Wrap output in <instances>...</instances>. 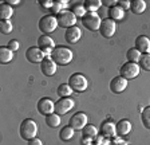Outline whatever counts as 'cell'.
I'll return each mask as SVG.
<instances>
[{"label":"cell","instance_id":"obj_41","mask_svg":"<svg viewBox=\"0 0 150 145\" xmlns=\"http://www.w3.org/2000/svg\"><path fill=\"white\" fill-rule=\"evenodd\" d=\"M117 145H127V142L126 141H119V142H117Z\"/></svg>","mask_w":150,"mask_h":145},{"label":"cell","instance_id":"obj_6","mask_svg":"<svg viewBox=\"0 0 150 145\" xmlns=\"http://www.w3.org/2000/svg\"><path fill=\"white\" fill-rule=\"evenodd\" d=\"M139 71H141V67H139V65L138 63H134V62H126L125 65H122V67H121V74L119 75L121 77H123L125 79H134V78H137L138 77V74H139Z\"/></svg>","mask_w":150,"mask_h":145},{"label":"cell","instance_id":"obj_10","mask_svg":"<svg viewBox=\"0 0 150 145\" xmlns=\"http://www.w3.org/2000/svg\"><path fill=\"white\" fill-rule=\"evenodd\" d=\"M75 105V101L72 98L67 97V98H60L55 102V113L59 114V116H63V114L69 113Z\"/></svg>","mask_w":150,"mask_h":145},{"label":"cell","instance_id":"obj_13","mask_svg":"<svg viewBox=\"0 0 150 145\" xmlns=\"http://www.w3.org/2000/svg\"><path fill=\"white\" fill-rule=\"evenodd\" d=\"M99 134L103 139L107 140L114 139V137H117V125L111 121H105V122H102V125L99 128Z\"/></svg>","mask_w":150,"mask_h":145},{"label":"cell","instance_id":"obj_39","mask_svg":"<svg viewBox=\"0 0 150 145\" xmlns=\"http://www.w3.org/2000/svg\"><path fill=\"white\" fill-rule=\"evenodd\" d=\"M7 4H9V6H16V4L20 3V0H8V1H6Z\"/></svg>","mask_w":150,"mask_h":145},{"label":"cell","instance_id":"obj_4","mask_svg":"<svg viewBox=\"0 0 150 145\" xmlns=\"http://www.w3.org/2000/svg\"><path fill=\"white\" fill-rule=\"evenodd\" d=\"M69 85L71 86V89L74 92H78V93H83L87 90L88 87V82H87V78L81 74V72H74L71 77L69 78Z\"/></svg>","mask_w":150,"mask_h":145},{"label":"cell","instance_id":"obj_17","mask_svg":"<svg viewBox=\"0 0 150 145\" xmlns=\"http://www.w3.org/2000/svg\"><path fill=\"white\" fill-rule=\"evenodd\" d=\"M135 48L141 54H150V39L146 35H139L135 39Z\"/></svg>","mask_w":150,"mask_h":145},{"label":"cell","instance_id":"obj_27","mask_svg":"<svg viewBox=\"0 0 150 145\" xmlns=\"http://www.w3.org/2000/svg\"><path fill=\"white\" fill-rule=\"evenodd\" d=\"M56 93H58V95H59L60 98H67L74 93V90L71 89V86H70L69 83H60V85L58 86Z\"/></svg>","mask_w":150,"mask_h":145},{"label":"cell","instance_id":"obj_3","mask_svg":"<svg viewBox=\"0 0 150 145\" xmlns=\"http://www.w3.org/2000/svg\"><path fill=\"white\" fill-rule=\"evenodd\" d=\"M59 27L58 24V19L54 15H44L39 20V30L43 32V35H48L54 32L56 28Z\"/></svg>","mask_w":150,"mask_h":145},{"label":"cell","instance_id":"obj_16","mask_svg":"<svg viewBox=\"0 0 150 145\" xmlns=\"http://www.w3.org/2000/svg\"><path fill=\"white\" fill-rule=\"evenodd\" d=\"M98 129L94 125L88 124L87 126H84L82 130V144L84 142H91V140H95L98 137Z\"/></svg>","mask_w":150,"mask_h":145},{"label":"cell","instance_id":"obj_26","mask_svg":"<svg viewBox=\"0 0 150 145\" xmlns=\"http://www.w3.org/2000/svg\"><path fill=\"white\" fill-rule=\"evenodd\" d=\"M83 6L87 12H97L102 7V1L100 0H86L83 3Z\"/></svg>","mask_w":150,"mask_h":145},{"label":"cell","instance_id":"obj_29","mask_svg":"<svg viewBox=\"0 0 150 145\" xmlns=\"http://www.w3.org/2000/svg\"><path fill=\"white\" fill-rule=\"evenodd\" d=\"M141 55L142 54L137 50V48H130V50L126 53V57H127L129 62H134V63H138L141 59Z\"/></svg>","mask_w":150,"mask_h":145},{"label":"cell","instance_id":"obj_11","mask_svg":"<svg viewBox=\"0 0 150 145\" xmlns=\"http://www.w3.org/2000/svg\"><path fill=\"white\" fill-rule=\"evenodd\" d=\"M38 112L43 116H50V114L55 113V102L48 97L40 98L38 102Z\"/></svg>","mask_w":150,"mask_h":145},{"label":"cell","instance_id":"obj_31","mask_svg":"<svg viewBox=\"0 0 150 145\" xmlns=\"http://www.w3.org/2000/svg\"><path fill=\"white\" fill-rule=\"evenodd\" d=\"M141 120H142V124H144L145 128L150 129V106L145 107L142 113H141Z\"/></svg>","mask_w":150,"mask_h":145},{"label":"cell","instance_id":"obj_36","mask_svg":"<svg viewBox=\"0 0 150 145\" xmlns=\"http://www.w3.org/2000/svg\"><path fill=\"white\" fill-rule=\"evenodd\" d=\"M130 4H131V1H127V0H119V1H117V6H119L123 11L129 10V8H130Z\"/></svg>","mask_w":150,"mask_h":145},{"label":"cell","instance_id":"obj_40","mask_svg":"<svg viewBox=\"0 0 150 145\" xmlns=\"http://www.w3.org/2000/svg\"><path fill=\"white\" fill-rule=\"evenodd\" d=\"M100 145H115V144H114V141H111V140L105 139V140H103V142H102Z\"/></svg>","mask_w":150,"mask_h":145},{"label":"cell","instance_id":"obj_2","mask_svg":"<svg viewBox=\"0 0 150 145\" xmlns=\"http://www.w3.org/2000/svg\"><path fill=\"white\" fill-rule=\"evenodd\" d=\"M19 132H20V137H22L23 140L30 141V140H32V139L36 137L38 124L35 122L32 118H25V120H23L22 124H20V129H19Z\"/></svg>","mask_w":150,"mask_h":145},{"label":"cell","instance_id":"obj_30","mask_svg":"<svg viewBox=\"0 0 150 145\" xmlns=\"http://www.w3.org/2000/svg\"><path fill=\"white\" fill-rule=\"evenodd\" d=\"M138 65H139V67L142 70H145V71H150V54H142Z\"/></svg>","mask_w":150,"mask_h":145},{"label":"cell","instance_id":"obj_38","mask_svg":"<svg viewBox=\"0 0 150 145\" xmlns=\"http://www.w3.org/2000/svg\"><path fill=\"white\" fill-rule=\"evenodd\" d=\"M28 145H43V142H42V140H39L38 137H35V139H32V140L28 141Z\"/></svg>","mask_w":150,"mask_h":145},{"label":"cell","instance_id":"obj_34","mask_svg":"<svg viewBox=\"0 0 150 145\" xmlns=\"http://www.w3.org/2000/svg\"><path fill=\"white\" fill-rule=\"evenodd\" d=\"M12 23L9 22V20H1V23H0V31H1V34L7 35L9 34V32H12Z\"/></svg>","mask_w":150,"mask_h":145},{"label":"cell","instance_id":"obj_42","mask_svg":"<svg viewBox=\"0 0 150 145\" xmlns=\"http://www.w3.org/2000/svg\"><path fill=\"white\" fill-rule=\"evenodd\" d=\"M83 145H95V144H93V142H84Z\"/></svg>","mask_w":150,"mask_h":145},{"label":"cell","instance_id":"obj_14","mask_svg":"<svg viewBox=\"0 0 150 145\" xmlns=\"http://www.w3.org/2000/svg\"><path fill=\"white\" fill-rule=\"evenodd\" d=\"M126 87H127V79H125L121 75L114 77V78L111 79V82H110V90H111L114 94H121V93H123Z\"/></svg>","mask_w":150,"mask_h":145},{"label":"cell","instance_id":"obj_20","mask_svg":"<svg viewBox=\"0 0 150 145\" xmlns=\"http://www.w3.org/2000/svg\"><path fill=\"white\" fill-rule=\"evenodd\" d=\"M130 130H131V122L129 120H121L117 124V136H119V137L129 134Z\"/></svg>","mask_w":150,"mask_h":145},{"label":"cell","instance_id":"obj_21","mask_svg":"<svg viewBox=\"0 0 150 145\" xmlns=\"http://www.w3.org/2000/svg\"><path fill=\"white\" fill-rule=\"evenodd\" d=\"M123 16H125V11L122 10L119 6H111L109 8V18L112 19L114 22H117V20H122L123 19Z\"/></svg>","mask_w":150,"mask_h":145},{"label":"cell","instance_id":"obj_19","mask_svg":"<svg viewBox=\"0 0 150 145\" xmlns=\"http://www.w3.org/2000/svg\"><path fill=\"white\" fill-rule=\"evenodd\" d=\"M38 47L40 50H47V48L54 50L55 48V42L48 35H42L40 38H38Z\"/></svg>","mask_w":150,"mask_h":145},{"label":"cell","instance_id":"obj_24","mask_svg":"<svg viewBox=\"0 0 150 145\" xmlns=\"http://www.w3.org/2000/svg\"><path fill=\"white\" fill-rule=\"evenodd\" d=\"M12 15H13L12 7L7 3H1V6H0V18H1V20H9L12 18Z\"/></svg>","mask_w":150,"mask_h":145},{"label":"cell","instance_id":"obj_35","mask_svg":"<svg viewBox=\"0 0 150 145\" xmlns=\"http://www.w3.org/2000/svg\"><path fill=\"white\" fill-rule=\"evenodd\" d=\"M7 47H8L9 50H12L13 53H15V51H18V50H19V42H18V41H15V39H12V41H9V42H8V46H7Z\"/></svg>","mask_w":150,"mask_h":145},{"label":"cell","instance_id":"obj_28","mask_svg":"<svg viewBox=\"0 0 150 145\" xmlns=\"http://www.w3.org/2000/svg\"><path fill=\"white\" fill-rule=\"evenodd\" d=\"M46 124L50 128H58V126L60 125V116L59 114H56V113H52L50 114V116H46Z\"/></svg>","mask_w":150,"mask_h":145},{"label":"cell","instance_id":"obj_15","mask_svg":"<svg viewBox=\"0 0 150 145\" xmlns=\"http://www.w3.org/2000/svg\"><path fill=\"white\" fill-rule=\"evenodd\" d=\"M40 70L46 77H52L56 72V63L54 62L51 57H46L43 62L40 63Z\"/></svg>","mask_w":150,"mask_h":145},{"label":"cell","instance_id":"obj_8","mask_svg":"<svg viewBox=\"0 0 150 145\" xmlns=\"http://www.w3.org/2000/svg\"><path fill=\"white\" fill-rule=\"evenodd\" d=\"M117 31V23L114 22L112 19L110 18H106V19H102V23H100V27H99V32L102 35L103 38H112L114 34Z\"/></svg>","mask_w":150,"mask_h":145},{"label":"cell","instance_id":"obj_18","mask_svg":"<svg viewBox=\"0 0 150 145\" xmlns=\"http://www.w3.org/2000/svg\"><path fill=\"white\" fill-rule=\"evenodd\" d=\"M81 38H82V31H81V28H79V27H76V26L70 27V28L66 30L64 39L69 42V43L74 44V43H76V42H78Z\"/></svg>","mask_w":150,"mask_h":145},{"label":"cell","instance_id":"obj_12","mask_svg":"<svg viewBox=\"0 0 150 145\" xmlns=\"http://www.w3.org/2000/svg\"><path fill=\"white\" fill-rule=\"evenodd\" d=\"M25 58L30 63H42L46 58L44 53L38 47V46H32V47H28L25 51Z\"/></svg>","mask_w":150,"mask_h":145},{"label":"cell","instance_id":"obj_1","mask_svg":"<svg viewBox=\"0 0 150 145\" xmlns=\"http://www.w3.org/2000/svg\"><path fill=\"white\" fill-rule=\"evenodd\" d=\"M50 57L52 58V60L56 63V65L66 66V65H69V63L72 60L74 54H72V51L70 50L69 47H66V46H58V47H55L52 50Z\"/></svg>","mask_w":150,"mask_h":145},{"label":"cell","instance_id":"obj_23","mask_svg":"<svg viewBox=\"0 0 150 145\" xmlns=\"http://www.w3.org/2000/svg\"><path fill=\"white\" fill-rule=\"evenodd\" d=\"M13 59V51L9 50L7 46H1L0 48V62L6 65V63H9Z\"/></svg>","mask_w":150,"mask_h":145},{"label":"cell","instance_id":"obj_33","mask_svg":"<svg viewBox=\"0 0 150 145\" xmlns=\"http://www.w3.org/2000/svg\"><path fill=\"white\" fill-rule=\"evenodd\" d=\"M71 12L74 14L76 18H83V16L87 14V11H86L84 6H81V4H75V6L71 7Z\"/></svg>","mask_w":150,"mask_h":145},{"label":"cell","instance_id":"obj_37","mask_svg":"<svg viewBox=\"0 0 150 145\" xmlns=\"http://www.w3.org/2000/svg\"><path fill=\"white\" fill-rule=\"evenodd\" d=\"M39 4H40L43 8H52L54 6V1H51V0H42V1H39Z\"/></svg>","mask_w":150,"mask_h":145},{"label":"cell","instance_id":"obj_9","mask_svg":"<svg viewBox=\"0 0 150 145\" xmlns=\"http://www.w3.org/2000/svg\"><path fill=\"white\" fill-rule=\"evenodd\" d=\"M88 118H87V114L83 113V112H78L75 113L74 116H71L69 121V125L71 128H74L75 130H83L84 126L88 125Z\"/></svg>","mask_w":150,"mask_h":145},{"label":"cell","instance_id":"obj_32","mask_svg":"<svg viewBox=\"0 0 150 145\" xmlns=\"http://www.w3.org/2000/svg\"><path fill=\"white\" fill-rule=\"evenodd\" d=\"M66 6H67V1H64V0L54 1V6H52V8H51V11H52V14H55V15H59L63 11V8H66Z\"/></svg>","mask_w":150,"mask_h":145},{"label":"cell","instance_id":"obj_22","mask_svg":"<svg viewBox=\"0 0 150 145\" xmlns=\"http://www.w3.org/2000/svg\"><path fill=\"white\" fill-rule=\"evenodd\" d=\"M130 10L135 15L144 14L145 10H146V1H144V0H133L130 4Z\"/></svg>","mask_w":150,"mask_h":145},{"label":"cell","instance_id":"obj_5","mask_svg":"<svg viewBox=\"0 0 150 145\" xmlns=\"http://www.w3.org/2000/svg\"><path fill=\"white\" fill-rule=\"evenodd\" d=\"M102 19L98 12H87L82 18V24L90 31H98L100 27Z\"/></svg>","mask_w":150,"mask_h":145},{"label":"cell","instance_id":"obj_7","mask_svg":"<svg viewBox=\"0 0 150 145\" xmlns=\"http://www.w3.org/2000/svg\"><path fill=\"white\" fill-rule=\"evenodd\" d=\"M56 19H58V24L59 27L63 28H70V27H74L76 24V16L71 12V11H62L59 15H56Z\"/></svg>","mask_w":150,"mask_h":145},{"label":"cell","instance_id":"obj_25","mask_svg":"<svg viewBox=\"0 0 150 145\" xmlns=\"http://www.w3.org/2000/svg\"><path fill=\"white\" fill-rule=\"evenodd\" d=\"M74 134H75V129L71 128L70 125H67V126H64V128H62V130H60V133H59V137L62 141L66 142V141H70V140L74 137Z\"/></svg>","mask_w":150,"mask_h":145}]
</instances>
